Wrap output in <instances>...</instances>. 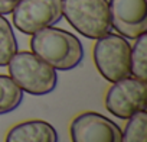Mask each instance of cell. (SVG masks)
Segmentation results:
<instances>
[{"label":"cell","instance_id":"6da1fadb","mask_svg":"<svg viewBox=\"0 0 147 142\" xmlns=\"http://www.w3.org/2000/svg\"><path fill=\"white\" fill-rule=\"evenodd\" d=\"M30 48L35 55L61 71L74 70L84 58L81 41L71 32L53 26L33 33Z\"/></svg>","mask_w":147,"mask_h":142},{"label":"cell","instance_id":"7a4b0ae2","mask_svg":"<svg viewBox=\"0 0 147 142\" xmlns=\"http://www.w3.org/2000/svg\"><path fill=\"white\" fill-rule=\"evenodd\" d=\"M7 65L10 79L29 94H49L58 84L56 70L33 52H16Z\"/></svg>","mask_w":147,"mask_h":142},{"label":"cell","instance_id":"3957f363","mask_svg":"<svg viewBox=\"0 0 147 142\" xmlns=\"http://www.w3.org/2000/svg\"><path fill=\"white\" fill-rule=\"evenodd\" d=\"M62 16L90 39L102 38L113 29L108 0H62Z\"/></svg>","mask_w":147,"mask_h":142},{"label":"cell","instance_id":"277c9868","mask_svg":"<svg viewBox=\"0 0 147 142\" xmlns=\"http://www.w3.org/2000/svg\"><path fill=\"white\" fill-rule=\"evenodd\" d=\"M131 46L121 35L107 33L94 45V62L98 73L110 83L130 77Z\"/></svg>","mask_w":147,"mask_h":142},{"label":"cell","instance_id":"5b68a950","mask_svg":"<svg viewBox=\"0 0 147 142\" xmlns=\"http://www.w3.org/2000/svg\"><path fill=\"white\" fill-rule=\"evenodd\" d=\"M12 15L22 33L33 35L62 19V0H22Z\"/></svg>","mask_w":147,"mask_h":142},{"label":"cell","instance_id":"8992f818","mask_svg":"<svg viewBox=\"0 0 147 142\" xmlns=\"http://www.w3.org/2000/svg\"><path fill=\"white\" fill-rule=\"evenodd\" d=\"M147 84L136 77H127L113 83L105 94V109L118 119H130L146 110Z\"/></svg>","mask_w":147,"mask_h":142},{"label":"cell","instance_id":"52a82bcc","mask_svg":"<svg viewBox=\"0 0 147 142\" xmlns=\"http://www.w3.org/2000/svg\"><path fill=\"white\" fill-rule=\"evenodd\" d=\"M72 142H121L120 126L97 112H84L71 122Z\"/></svg>","mask_w":147,"mask_h":142},{"label":"cell","instance_id":"ba28073f","mask_svg":"<svg viewBox=\"0 0 147 142\" xmlns=\"http://www.w3.org/2000/svg\"><path fill=\"white\" fill-rule=\"evenodd\" d=\"M111 26L128 39L147 32V0H110Z\"/></svg>","mask_w":147,"mask_h":142},{"label":"cell","instance_id":"9c48e42d","mask_svg":"<svg viewBox=\"0 0 147 142\" xmlns=\"http://www.w3.org/2000/svg\"><path fill=\"white\" fill-rule=\"evenodd\" d=\"M58 132L49 122L35 119L15 125L5 142H58Z\"/></svg>","mask_w":147,"mask_h":142},{"label":"cell","instance_id":"30bf717a","mask_svg":"<svg viewBox=\"0 0 147 142\" xmlns=\"http://www.w3.org/2000/svg\"><path fill=\"white\" fill-rule=\"evenodd\" d=\"M23 100V90L9 77L0 74V115L13 112Z\"/></svg>","mask_w":147,"mask_h":142},{"label":"cell","instance_id":"8fae6325","mask_svg":"<svg viewBox=\"0 0 147 142\" xmlns=\"http://www.w3.org/2000/svg\"><path fill=\"white\" fill-rule=\"evenodd\" d=\"M130 74L141 81H147V35L136 38L130 54Z\"/></svg>","mask_w":147,"mask_h":142},{"label":"cell","instance_id":"7c38bea8","mask_svg":"<svg viewBox=\"0 0 147 142\" xmlns=\"http://www.w3.org/2000/svg\"><path fill=\"white\" fill-rule=\"evenodd\" d=\"M18 52V41L9 20L0 15V67H6Z\"/></svg>","mask_w":147,"mask_h":142},{"label":"cell","instance_id":"4fadbf2b","mask_svg":"<svg viewBox=\"0 0 147 142\" xmlns=\"http://www.w3.org/2000/svg\"><path fill=\"white\" fill-rule=\"evenodd\" d=\"M121 142H147V113L141 110L128 119Z\"/></svg>","mask_w":147,"mask_h":142},{"label":"cell","instance_id":"5bb4252c","mask_svg":"<svg viewBox=\"0 0 147 142\" xmlns=\"http://www.w3.org/2000/svg\"><path fill=\"white\" fill-rule=\"evenodd\" d=\"M22 0H0V15H9Z\"/></svg>","mask_w":147,"mask_h":142}]
</instances>
